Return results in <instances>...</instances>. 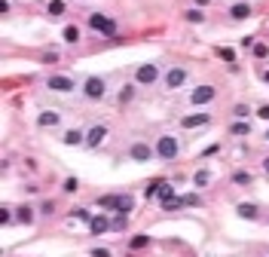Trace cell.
Masks as SVG:
<instances>
[{
  "label": "cell",
  "instance_id": "obj_1",
  "mask_svg": "<svg viewBox=\"0 0 269 257\" xmlns=\"http://www.w3.org/2000/svg\"><path fill=\"white\" fill-rule=\"evenodd\" d=\"M156 156L166 159V162H171L174 156H178V138H174V135H162L159 141H156Z\"/></svg>",
  "mask_w": 269,
  "mask_h": 257
},
{
  "label": "cell",
  "instance_id": "obj_2",
  "mask_svg": "<svg viewBox=\"0 0 269 257\" xmlns=\"http://www.w3.org/2000/svg\"><path fill=\"white\" fill-rule=\"evenodd\" d=\"M86 21H89L92 31H101V34H107V37H110V34H116V21L110 16H104V13H92Z\"/></svg>",
  "mask_w": 269,
  "mask_h": 257
},
{
  "label": "cell",
  "instance_id": "obj_3",
  "mask_svg": "<svg viewBox=\"0 0 269 257\" xmlns=\"http://www.w3.org/2000/svg\"><path fill=\"white\" fill-rule=\"evenodd\" d=\"M153 156H156V147H150L144 141H135L132 147H128V159L132 162H150Z\"/></svg>",
  "mask_w": 269,
  "mask_h": 257
},
{
  "label": "cell",
  "instance_id": "obj_4",
  "mask_svg": "<svg viewBox=\"0 0 269 257\" xmlns=\"http://www.w3.org/2000/svg\"><path fill=\"white\" fill-rule=\"evenodd\" d=\"M147 196H156L159 202H166V199H174V187L168 181H153L147 187Z\"/></svg>",
  "mask_w": 269,
  "mask_h": 257
},
{
  "label": "cell",
  "instance_id": "obj_5",
  "mask_svg": "<svg viewBox=\"0 0 269 257\" xmlns=\"http://www.w3.org/2000/svg\"><path fill=\"white\" fill-rule=\"evenodd\" d=\"M74 80L64 77V74H55V77H46V89L49 92H74Z\"/></svg>",
  "mask_w": 269,
  "mask_h": 257
},
{
  "label": "cell",
  "instance_id": "obj_6",
  "mask_svg": "<svg viewBox=\"0 0 269 257\" xmlns=\"http://www.w3.org/2000/svg\"><path fill=\"white\" fill-rule=\"evenodd\" d=\"M83 95H86L89 101L104 98V80H101V77H89L86 83H83Z\"/></svg>",
  "mask_w": 269,
  "mask_h": 257
},
{
  "label": "cell",
  "instance_id": "obj_7",
  "mask_svg": "<svg viewBox=\"0 0 269 257\" xmlns=\"http://www.w3.org/2000/svg\"><path fill=\"white\" fill-rule=\"evenodd\" d=\"M159 80V67L156 64H141L135 71V83H141V86H150V83H156Z\"/></svg>",
  "mask_w": 269,
  "mask_h": 257
},
{
  "label": "cell",
  "instance_id": "obj_8",
  "mask_svg": "<svg viewBox=\"0 0 269 257\" xmlns=\"http://www.w3.org/2000/svg\"><path fill=\"white\" fill-rule=\"evenodd\" d=\"M214 95H217V89H214V86H199L196 92H190V104H196V107H202V104L214 101Z\"/></svg>",
  "mask_w": 269,
  "mask_h": 257
},
{
  "label": "cell",
  "instance_id": "obj_9",
  "mask_svg": "<svg viewBox=\"0 0 269 257\" xmlns=\"http://www.w3.org/2000/svg\"><path fill=\"white\" fill-rule=\"evenodd\" d=\"M186 74L184 67H171V71H166V89H181L184 83H186Z\"/></svg>",
  "mask_w": 269,
  "mask_h": 257
},
{
  "label": "cell",
  "instance_id": "obj_10",
  "mask_svg": "<svg viewBox=\"0 0 269 257\" xmlns=\"http://www.w3.org/2000/svg\"><path fill=\"white\" fill-rule=\"evenodd\" d=\"M107 138V126L98 123V126H92L89 132H86V147H101V141Z\"/></svg>",
  "mask_w": 269,
  "mask_h": 257
},
{
  "label": "cell",
  "instance_id": "obj_11",
  "mask_svg": "<svg viewBox=\"0 0 269 257\" xmlns=\"http://www.w3.org/2000/svg\"><path fill=\"white\" fill-rule=\"evenodd\" d=\"M89 230H92V236H104V233L110 230V217L107 214H92Z\"/></svg>",
  "mask_w": 269,
  "mask_h": 257
},
{
  "label": "cell",
  "instance_id": "obj_12",
  "mask_svg": "<svg viewBox=\"0 0 269 257\" xmlns=\"http://www.w3.org/2000/svg\"><path fill=\"white\" fill-rule=\"evenodd\" d=\"M135 208V199L128 193H120V196H113V212H120V214H128Z\"/></svg>",
  "mask_w": 269,
  "mask_h": 257
},
{
  "label": "cell",
  "instance_id": "obj_13",
  "mask_svg": "<svg viewBox=\"0 0 269 257\" xmlns=\"http://www.w3.org/2000/svg\"><path fill=\"white\" fill-rule=\"evenodd\" d=\"M205 123H211V113H193V116H184L181 120L184 128H196V126H205Z\"/></svg>",
  "mask_w": 269,
  "mask_h": 257
},
{
  "label": "cell",
  "instance_id": "obj_14",
  "mask_svg": "<svg viewBox=\"0 0 269 257\" xmlns=\"http://www.w3.org/2000/svg\"><path fill=\"white\" fill-rule=\"evenodd\" d=\"M16 220H19V224H25V227H31L34 220H37V214H34V208H31V205H19Z\"/></svg>",
  "mask_w": 269,
  "mask_h": 257
},
{
  "label": "cell",
  "instance_id": "obj_15",
  "mask_svg": "<svg viewBox=\"0 0 269 257\" xmlns=\"http://www.w3.org/2000/svg\"><path fill=\"white\" fill-rule=\"evenodd\" d=\"M86 138H83V132H80V128H67L64 132V144L67 147H77V144H83Z\"/></svg>",
  "mask_w": 269,
  "mask_h": 257
},
{
  "label": "cell",
  "instance_id": "obj_16",
  "mask_svg": "<svg viewBox=\"0 0 269 257\" xmlns=\"http://www.w3.org/2000/svg\"><path fill=\"white\" fill-rule=\"evenodd\" d=\"M236 212H239V217H245V220H257V212H260V208L251 205V202H242Z\"/></svg>",
  "mask_w": 269,
  "mask_h": 257
},
{
  "label": "cell",
  "instance_id": "obj_17",
  "mask_svg": "<svg viewBox=\"0 0 269 257\" xmlns=\"http://www.w3.org/2000/svg\"><path fill=\"white\" fill-rule=\"evenodd\" d=\"M64 13H67V3H64V0H52V3L46 6V16H52V19L64 16Z\"/></svg>",
  "mask_w": 269,
  "mask_h": 257
},
{
  "label": "cell",
  "instance_id": "obj_18",
  "mask_svg": "<svg viewBox=\"0 0 269 257\" xmlns=\"http://www.w3.org/2000/svg\"><path fill=\"white\" fill-rule=\"evenodd\" d=\"M37 123H40V126H46V128H49V126H58V113H55V110H43Z\"/></svg>",
  "mask_w": 269,
  "mask_h": 257
},
{
  "label": "cell",
  "instance_id": "obj_19",
  "mask_svg": "<svg viewBox=\"0 0 269 257\" xmlns=\"http://www.w3.org/2000/svg\"><path fill=\"white\" fill-rule=\"evenodd\" d=\"M229 16H232V19H248V16H251V6H248V3H236V6L229 9Z\"/></svg>",
  "mask_w": 269,
  "mask_h": 257
},
{
  "label": "cell",
  "instance_id": "obj_20",
  "mask_svg": "<svg viewBox=\"0 0 269 257\" xmlns=\"http://www.w3.org/2000/svg\"><path fill=\"white\" fill-rule=\"evenodd\" d=\"M193 184H196V187H208V184H211V171H208V169H199L196 178H193Z\"/></svg>",
  "mask_w": 269,
  "mask_h": 257
},
{
  "label": "cell",
  "instance_id": "obj_21",
  "mask_svg": "<svg viewBox=\"0 0 269 257\" xmlns=\"http://www.w3.org/2000/svg\"><path fill=\"white\" fill-rule=\"evenodd\" d=\"M125 227H128V217L116 212V214L110 217V230H125Z\"/></svg>",
  "mask_w": 269,
  "mask_h": 257
},
{
  "label": "cell",
  "instance_id": "obj_22",
  "mask_svg": "<svg viewBox=\"0 0 269 257\" xmlns=\"http://www.w3.org/2000/svg\"><path fill=\"white\" fill-rule=\"evenodd\" d=\"M128 245H132V251H138V248H147V245H150V236H144V233H141V236H135V239L128 242Z\"/></svg>",
  "mask_w": 269,
  "mask_h": 257
},
{
  "label": "cell",
  "instance_id": "obj_23",
  "mask_svg": "<svg viewBox=\"0 0 269 257\" xmlns=\"http://www.w3.org/2000/svg\"><path fill=\"white\" fill-rule=\"evenodd\" d=\"M229 132H232V135H248V132H251V126H248V123H239V120H236V123L229 126Z\"/></svg>",
  "mask_w": 269,
  "mask_h": 257
},
{
  "label": "cell",
  "instance_id": "obj_24",
  "mask_svg": "<svg viewBox=\"0 0 269 257\" xmlns=\"http://www.w3.org/2000/svg\"><path fill=\"white\" fill-rule=\"evenodd\" d=\"M186 19H190L193 25H202V21H205V13H202V9H190V13H186Z\"/></svg>",
  "mask_w": 269,
  "mask_h": 257
},
{
  "label": "cell",
  "instance_id": "obj_25",
  "mask_svg": "<svg viewBox=\"0 0 269 257\" xmlns=\"http://www.w3.org/2000/svg\"><path fill=\"white\" fill-rule=\"evenodd\" d=\"M64 40H67V43H77V40H80V31H77L74 25H67V28H64Z\"/></svg>",
  "mask_w": 269,
  "mask_h": 257
},
{
  "label": "cell",
  "instance_id": "obj_26",
  "mask_svg": "<svg viewBox=\"0 0 269 257\" xmlns=\"http://www.w3.org/2000/svg\"><path fill=\"white\" fill-rule=\"evenodd\" d=\"M232 181L242 184V187H248V184H251V174H248V171H236V174H232Z\"/></svg>",
  "mask_w": 269,
  "mask_h": 257
},
{
  "label": "cell",
  "instance_id": "obj_27",
  "mask_svg": "<svg viewBox=\"0 0 269 257\" xmlns=\"http://www.w3.org/2000/svg\"><path fill=\"white\" fill-rule=\"evenodd\" d=\"M232 113H236V120H245L251 110H248V104H236V107H232Z\"/></svg>",
  "mask_w": 269,
  "mask_h": 257
},
{
  "label": "cell",
  "instance_id": "obj_28",
  "mask_svg": "<svg viewBox=\"0 0 269 257\" xmlns=\"http://www.w3.org/2000/svg\"><path fill=\"white\" fill-rule=\"evenodd\" d=\"M77 190H80V181L77 178H67L64 181V193H77Z\"/></svg>",
  "mask_w": 269,
  "mask_h": 257
},
{
  "label": "cell",
  "instance_id": "obj_29",
  "mask_svg": "<svg viewBox=\"0 0 269 257\" xmlns=\"http://www.w3.org/2000/svg\"><path fill=\"white\" fill-rule=\"evenodd\" d=\"M217 55H220V58H224V62H229V64H232V62H236V52H232V49H217Z\"/></svg>",
  "mask_w": 269,
  "mask_h": 257
},
{
  "label": "cell",
  "instance_id": "obj_30",
  "mask_svg": "<svg viewBox=\"0 0 269 257\" xmlns=\"http://www.w3.org/2000/svg\"><path fill=\"white\" fill-rule=\"evenodd\" d=\"M71 214H74V217H80V220H86V224H89V220H92V214L86 212V208H74Z\"/></svg>",
  "mask_w": 269,
  "mask_h": 257
},
{
  "label": "cell",
  "instance_id": "obj_31",
  "mask_svg": "<svg viewBox=\"0 0 269 257\" xmlns=\"http://www.w3.org/2000/svg\"><path fill=\"white\" fill-rule=\"evenodd\" d=\"M181 202H184V205H202V199H199V196H190V193L181 196Z\"/></svg>",
  "mask_w": 269,
  "mask_h": 257
},
{
  "label": "cell",
  "instance_id": "obj_32",
  "mask_svg": "<svg viewBox=\"0 0 269 257\" xmlns=\"http://www.w3.org/2000/svg\"><path fill=\"white\" fill-rule=\"evenodd\" d=\"M40 212H43V214H55V202H49V199H46V202L40 205Z\"/></svg>",
  "mask_w": 269,
  "mask_h": 257
},
{
  "label": "cell",
  "instance_id": "obj_33",
  "mask_svg": "<svg viewBox=\"0 0 269 257\" xmlns=\"http://www.w3.org/2000/svg\"><path fill=\"white\" fill-rule=\"evenodd\" d=\"M254 55H257V58H266V55H269V49H266L263 43H257V46H254Z\"/></svg>",
  "mask_w": 269,
  "mask_h": 257
},
{
  "label": "cell",
  "instance_id": "obj_34",
  "mask_svg": "<svg viewBox=\"0 0 269 257\" xmlns=\"http://www.w3.org/2000/svg\"><path fill=\"white\" fill-rule=\"evenodd\" d=\"M220 153V144H211V147H205V156H217Z\"/></svg>",
  "mask_w": 269,
  "mask_h": 257
},
{
  "label": "cell",
  "instance_id": "obj_35",
  "mask_svg": "<svg viewBox=\"0 0 269 257\" xmlns=\"http://www.w3.org/2000/svg\"><path fill=\"white\" fill-rule=\"evenodd\" d=\"M92 257H110L107 248H92Z\"/></svg>",
  "mask_w": 269,
  "mask_h": 257
},
{
  "label": "cell",
  "instance_id": "obj_36",
  "mask_svg": "<svg viewBox=\"0 0 269 257\" xmlns=\"http://www.w3.org/2000/svg\"><path fill=\"white\" fill-rule=\"evenodd\" d=\"M9 220H13V214H9V208H3L0 212V224H9Z\"/></svg>",
  "mask_w": 269,
  "mask_h": 257
},
{
  "label": "cell",
  "instance_id": "obj_37",
  "mask_svg": "<svg viewBox=\"0 0 269 257\" xmlns=\"http://www.w3.org/2000/svg\"><path fill=\"white\" fill-rule=\"evenodd\" d=\"M132 95H135V86H125V89H123V101H128Z\"/></svg>",
  "mask_w": 269,
  "mask_h": 257
},
{
  "label": "cell",
  "instance_id": "obj_38",
  "mask_svg": "<svg viewBox=\"0 0 269 257\" xmlns=\"http://www.w3.org/2000/svg\"><path fill=\"white\" fill-rule=\"evenodd\" d=\"M257 116H260V120H269V104H263V107L257 110Z\"/></svg>",
  "mask_w": 269,
  "mask_h": 257
},
{
  "label": "cell",
  "instance_id": "obj_39",
  "mask_svg": "<svg viewBox=\"0 0 269 257\" xmlns=\"http://www.w3.org/2000/svg\"><path fill=\"white\" fill-rule=\"evenodd\" d=\"M196 3H199V6H205V3H211V0H196Z\"/></svg>",
  "mask_w": 269,
  "mask_h": 257
},
{
  "label": "cell",
  "instance_id": "obj_40",
  "mask_svg": "<svg viewBox=\"0 0 269 257\" xmlns=\"http://www.w3.org/2000/svg\"><path fill=\"white\" fill-rule=\"evenodd\" d=\"M263 169H266V174H269V159H263Z\"/></svg>",
  "mask_w": 269,
  "mask_h": 257
},
{
  "label": "cell",
  "instance_id": "obj_41",
  "mask_svg": "<svg viewBox=\"0 0 269 257\" xmlns=\"http://www.w3.org/2000/svg\"><path fill=\"white\" fill-rule=\"evenodd\" d=\"M263 80H266V83H269V71H263Z\"/></svg>",
  "mask_w": 269,
  "mask_h": 257
},
{
  "label": "cell",
  "instance_id": "obj_42",
  "mask_svg": "<svg viewBox=\"0 0 269 257\" xmlns=\"http://www.w3.org/2000/svg\"><path fill=\"white\" fill-rule=\"evenodd\" d=\"M266 141H269V132H266Z\"/></svg>",
  "mask_w": 269,
  "mask_h": 257
}]
</instances>
